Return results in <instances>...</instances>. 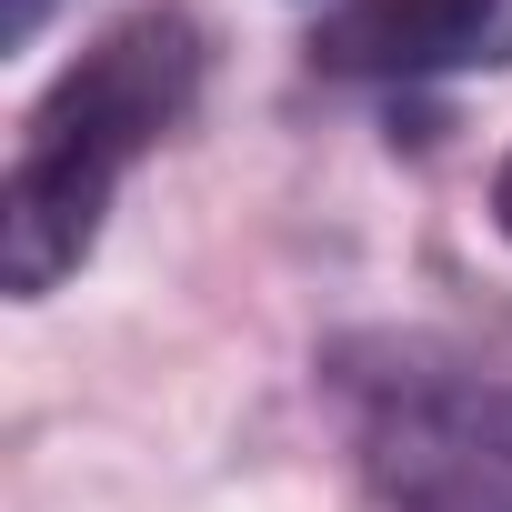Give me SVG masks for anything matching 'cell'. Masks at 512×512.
I'll list each match as a JSON object with an SVG mask.
<instances>
[{
	"mask_svg": "<svg viewBox=\"0 0 512 512\" xmlns=\"http://www.w3.org/2000/svg\"><path fill=\"white\" fill-rule=\"evenodd\" d=\"M41 21H51V0H0V41H11V51H21Z\"/></svg>",
	"mask_w": 512,
	"mask_h": 512,
	"instance_id": "277c9868",
	"label": "cell"
},
{
	"mask_svg": "<svg viewBox=\"0 0 512 512\" xmlns=\"http://www.w3.org/2000/svg\"><path fill=\"white\" fill-rule=\"evenodd\" d=\"M492 221H502V241H512V151H502V171H492Z\"/></svg>",
	"mask_w": 512,
	"mask_h": 512,
	"instance_id": "5b68a950",
	"label": "cell"
},
{
	"mask_svg": "<svg viewBox=\"0 0 512 512\" xmlns=\"http://www.w3.org/2000/svg\"><path fill=\"white\" fill-rule=\"evenodd\" d=\"M312 61L342 81H462L512 71V0H352L312 31Z\"/></svg>",
	"mask_w": 512,
	"mask_h": 512,
	"instance_id": "3957f363",
	"label": "cell"
},
{
	"mask_svg": "<svg viewBox=\"0 0 512 512\" xmlns=\"http://www.w3.org/2000/svg\"><path fill=\"white\" fill-rule=\"evenodd\" d=\"M201 101V31L181 11L111 21L21 121L11 181H0V282L51 302L111 221V191L191 121Z\"/></svg>",
	"mask_w": 512,
	"mask_h": 512,
	"instance_id": "6da1fadb",
	"label": "cell"
},
{
	"mask_svg": "<svg viewBox=\"0 0 512 512\" xmlns=\"http://www.w3.org/2000/svg\"><path fill=\"white\" fill-rule=\"evenodd\" d=\"M322 402L382 512H512V362L442 332H342Z\"/></svg>",
	"mask_w": 512,
	"mask_h": 512,
	"instance_id": "7a4b0ae2",
	"label": "cell"
}]
</instances>
